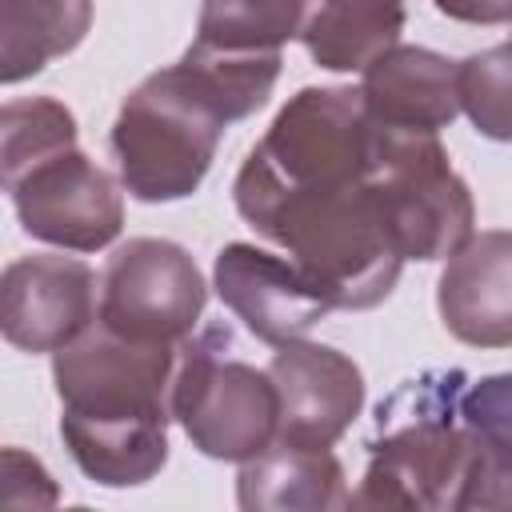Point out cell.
Listing matches in <instances>:
<instances>
[{
    "mask_svg": "<svg viewBox=\"0 0 512 512\" xmlns=\"http://www.w3.org/2000/svg\"><path fill=\"white\" fill-rule=\"evenodd\" d=\"M280 52H232L192 40L188 52L140 80L112 124L120 184L144 204L200 188L228 124L260 112L276 88Z\"/></svg>",
    "mask_w": 512,
    "mask_h": 512,
    "instance_id": "1",
    "label": "cell"
},
{
    "mask_svg": "<svg viewBox=\"0 0 512 512\" xmlns=\"http://www.w3.org/2000/svg\"><path fill=\"white\" fill-rule=\"evenodd\" d=\"M176 360L180 344H140L100 320L52 352L60 436L88 480L132 488L164 468Z\"/></svg>",
    "mask_w": 512,
    "mask_h": 512,
    "instance_id": "2",
    "label": "cell"
},
{
    "mask_svg": "<svg viewBox=\"0 0 512 512\" xmlns=\"http://www.w3.org/2000/svg\"><path fill=\"white\" fill-rule=\"evenodd\" d=\"M232 200L260 236L312 276L332 308H376L396 288L404 256L388 236L368 172L280 180L244 160Z\"/></svg>",
    "mask_w": 512,
    "mask_h": 512,
    "instance_id": "3",
    "label": "cell"
},
{
    "mask_svg": "<svg viewBox=\"0 0 512 512\" xmlns=\"http://www.w3.org/2000/svg\"><path fill=\"white\" fill-rule=\"evenodd\" d=\"M464 380L460 368L424 372L376 408L368 468L348 508H456L472 464L460 420Z\"/></svg>",
    "mask_w": 512,
    "mask_h": 512,
    "instance_id": "4",
    "label": "cell"
},
{
    "mask_svg": "<svg viewBox=\"0 0 512 512\" xmlns=\"http://www.w3.org/2000/svg\"><path fill=\"white\" fill-rule=\"evenodd\" d=\"M172 420L212 460H252L276 440L280 396L268 368L236 356L224 328L180 344L172 376Z\"/></svg>",
    "mask_w": 512,
    "mask_h": 512,
    "instance_id": "5",
    "label": "cell"
},
{
    "mask_svg": "<svg viewBox=\"0 0 512 512\" xmlns=\"http://www.w3.org/2000/svg\"><path fill=\"white\" fill-rule=\"evenodd\" d=\"M368 180L388 236L404 260H448L472 236V192L448 164L436 132L376 124Z\"/></svg>",
    "mask_w": 512,
    "mask_h": 512,
    "instance_id": "6",
    "label": "cell"
},
{
    "mask_svg": "<svg viewBox=\"0 0 512 512\" xmlns=\"http://www.w3.org/2000/svg\"><path fill=\"white\" fill-rule=\"evenodd\" d=\"M204 300L208 284L180 244L136 236L104 264L96 320L140 344H184Z\"/></svg>",
    "mask_w": 512,
    "mask_h": 512,
    "instance_id": "7",
    "label": "cell"
},
{
    "mask_svg": "<svg viewBox=\"0 0 512 512\" xmlns=\"http://www.w3.org/2000/svg\"><path fill=\"white\" fill-rule=\"evenodd\" d=\"M4 188L32 240L68 252H100L124 228L120 184L80 148L36 160Z\"/></svg>",
    "mask_w": 512,
    "mask_h": 512,
    "instance_id": "8",
    "label": "cell"
},
{
    "mask_svg": "<svg viewBox=\"0 0 512 512\" xmlns=\"http://www.w3.org/2000/svg\"><path fill=\"white\" fill-rule=\"evenodd\" d=\"M96 272L76 256H20L0 276V328L20 352H60L100 312Z\"/></svg>",
    "mask_w": 512,
    "mask_h": 512,
    "instance_id": "9",
    "label": "cell"
},
{
    "mask_svg": "<svg viewBox=\"0 0 512 512\" xmlns=\"http://www.w3.org/2000/svg\"><path fill=\"white\" fill-rule=\"evenodd\" d=\"M280 396L276 440L296 448H332L364 408V376L340 348L288 340L268 360Z\"/></svg>",
    "mask_w": 512,
    "mask_h": 512,
    "instance_id": "10",
    "label": "cell"
},
{
    "mask_svg": "<svg viewBox=\"0 0 512 512\" xmlns=\"http://www.w3.org/2000/svg\"><path fill=\"white\" fill-rule=\"evenodd\" d=\"M216 292L224 308L264 344L300 340L312 324H320L332 300L312 284V276L292 256H272L256 244H228L212 268Z\"/></svg>",
    "mask_w": 512,
    "mask_h": 512,
    "instance_id": "11",
    "label": "cell"
},
{
    "mask_svg": "<svg viewBox=\"0 0 512 512\" xmlns=\"http://www.w3.org/2000/svg\"><path fill=\"white\" fill-rule=\"evenodd\" d=\"M444 328L472 348H512V232H472L436 284Z\"/></svg>",
    "mask_w": 512,
    "mask_h": 512,
    "instance_id": "12",
    "label": "cell"
},
{
    "mask_svg": "<svg viewBox=\"0 0 512 512\" xmlns=\"http://www.w3.org/2000/svg\"><path fill=\"white\" fill-rule=\"evenodd\" d=\"M360 96L384 128L440 132L460 116V60L396 44L360 72Z\"/></svg>",
    "mask_w": 512,
    "mask_h": 512,
    "instance_id": "13",
    "label": "cell"
},
{
    "mask_svg": "<svg viewBox=\"0 0 512 512\" xmlns=\"http://www.w3.org/2000/svg\"><path fill=\"white\" fill-rule=\"evenodd\" d=\"M236 500L248 512L348 508L352 492L344 488V468L332 456V448H296L272 440L260 456L240 464Z\"/></svg>",
    "mask_w": 512,
    "mask_h": 512,
    "instance_id": "14",
    "label": "cell"
},
{
    "mask_svg": "<svg viewBox=\"0 0 512 512\" xmlns=\"http://www.w3.org/2000/svg\"><path fill=\"white\" fill-rule=\"evenodd\" d=\"M404 0H312L300 32L308 56L328 72H364L400 44Z\"/></svg>",
    "mask_w": 512,
    "mask_h": 512,
    "instance_id": "15",
    "label": "cell"
},
{
    "mask_svg": "<svg viewBox=\"0 0 512 512\" xmlns=\"http://www.w3.org/2000/svg\"><path fill=\"white\" fill-rule=\"evenodd\" d=\"M92 24V0H0V80L20 84L68 56Z\"/></svg>",
    "mask_w": 512,
    "mask_h": 512,
    "instance_id": "16",
    "label": "cell"
},
{
    "mask_svg": "<svg viewBox=\"0 0 512 512\" xmlns=\"http://www.w3.org/2000/svg\"><path fill=\"white\" fill-rule=\"evenodd\" d=\"M312 0H204L196 40L232 52H280L300 40Z\"/></svg>",
    "mask_w": 512,
    "mask_h": 512,
    "instance_id": "17",
    "label": "cell"
},
{
    "mask_svg": "<svg viewBox=\"0 0 512 512\" xmlns=\"http://www.w3.org/2000/svg\"><path fill=\"white\" fill-rule=\"evenodd\" d=\"M76 148V116L52 96L8 100L0 112V180H16L36 160Z\"/></svg>",
    "mask_w": 512,
    "mask_h": 512,
    "instance_id": "18",
    "label": "cell"
},
{
    "mask_svg": "<svg viewBox=\"0 0 512 512\" xmlns=\"http://www.w3.org/2000/svg\"><path fill=\"white\" fill-rule=\"evenodd\" d=\"M460 112L480 136L512 144V36L460 60Z\"/></svg>",
    "mask_w": 512,
    "mask_h": 512,
    "instance_id": "19",
    "label": "cell"
},
{
    "mask_svg": "<svg viewBox=\"0 0 512 512\" xmlns=\"http://www.w3.org/2000/svg\"><path fill=\"white\" fill-rule=\"evenodd\" d=\"M460 420L480 460L512 468V372L468 384L460 396Z\"/></svg>",
    "mask_w": 512,
    "mask_h": 512,
    "instance_id": "20",
    "label": "cell"
},
{
    "mask_svg": "<svg viewBox=\"0 0 512 512\" xmlns=\"http://www.w3.org/2000/svg\"><path fill=\"white\" fill-rule=\"evenodd\" d=\"M4 504L8 508H44L56 504V484L44 464L20 448H4Z\"/></svg>",
    "mask_w": 512,
    "mask_h": 512,
    "instance_id": "21",
    "label": "cell"
},
{
    "mask_svg": "<svg viewBox=\"0 0 512 512\" xmlns=\"http://www.w3.org/2000/svg\"><path fill=\"white\" fill-rule=\"evenodd\" d=\"M436 8L460 24H512V0H436Z\"/></svg>",
    "mask_w": 512,
    "mask_h": 512,
    "instance_id": "22",
    "label": "cell"
}]
</instances>
